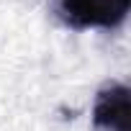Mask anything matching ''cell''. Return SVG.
<instances>
[{
    "label": "cell",
    "instance_id": "1",
    "mask_svg": "<svg viewBox=\"0 0 131 131\" xmlns=\"http://www.w3.org/2000/svg\"><path fill=\"white\" fill-rule=\"evenodd\" d=\"M131 0H57V13L62 21L88 31V28H116L126 21Z\"/></svg>",
    "mask_w": 131,
    "mask_h": 131
},
{
    "label": "cell",
    "instance_id": "2",
    "mask_svg": "<svg viewBox=\"0 0 131 131\" xmlns=\"http://www.w3.org/2000/svg\"><path fill=\"white\" fill-rule=\"evenodd\" d=\"M93 126L98 131H131V90L126 82H105L93 100Z\"/></svg>",
    "mask_w": 131,
    "mask_h": 131
}]
</instances>
